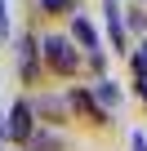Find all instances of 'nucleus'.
<instances>
[{"label": "nucleus", "mask_w": 147, "mask_h": 151, "mask_svg": "<svg viewBox=\"0 0 147 151\" xmlns=\"http://www.w3.org/2000/svg\"><path fill=\"white\" fill-rule=\"evenodd\" d=\"M45 62L54 67V71H62V76H71L80 67V58H76V49H71V40H62V36H49L45 40Z\"/></svg>", "instance_id": "1"}, {"label": "nucleus", "mask_w": 147, "mask_h": 151, "mask_svg": "<svg viewBox=\"0 0 147 151\" xmlns=\"http://www.w3.org/2000/svg\"><path fill=\"white\" fill-rule=\"evenodd\" d=\"M71 36H76V40H80V45L89 49V58H94V62L103 67V49H98V31H94V27H89L85 18H71Z\"/></svg>", "instance_id": "2"}, {"label": "nucleus", "mask_w": 147, "mask_h": 151, "mask_svg": "<svg viewBox=\"0 0 147 151\" xmlns=\"http://www.w3.org/2000/svg\"><path fill=\"white\" fill-rule=\"evenodd\" d=\"M9 138H18V142L31 138V107L27 102H14V111H9Z\"/></svg>", "instance_id": "3"}, {"label": "nucleus", "mask_w": 147, "mask_h": 151, "mask_svg": "<svg viewBox=\"0 0 147 151\" xmlns=\"http://www.w3.org/2000/svg\"><path fill=\"white\" fill-rule=\"evenodd\" d=\"M107 5V31H112V45L116 49H125V27H120V5L116 0H103Z\"/></svg>", "instance_id": "4"}, {"label": "nucleus", "mask_w": 147, "mask_h": 151, "mask_svg": "<svg viewBox=\"0 0 147 151\" xmlns=\"http://www.w3.org/2000/svg\"><path fill=\"white\" fill-rule=\"evenodd\" d=\"M71 102H76V107H80V111H89V116H94V120H103V111H98V102H94V98H89V93H71Z\"/></svg>", "instance_id": "5"}, {"label": "nucleus", "mask_w": 147, "mask_h": 151, "mask_svg": "<svg viewBox=\"0 0 147 151\" xmlns=\"http://www.w3.org/2000/svg\"><path fill=\"white\" fill-rule=\"evenodd\" d=\"M98 98H103L107 107H116V102H120V89H116L112 80H103V85H98Z\"/></svg>", "instance_id": "6"}, {"label": "nucleus", "mask_w": 147, "mask_h": 151, "mask_svg": "<svg viewBox=\"0 0 147 151\" xmlns=\"http://www.w3.org/2000/svg\"><path fill=\"white\" fill-rule=\"evenodd\" d=\"M31 67H36V45H31V40H22V71L31 76Z\"/></svg>", "instance_id": "7"}, {"label": "nucleus", "mask_w": 147, "mask_h": 151, "mask_svg": "<svg viewBox=\"0 0 147 151\" xmlns=\"http://www.w3.org/2000/svg\"><path fill=\"white\" fill-rule=\"evenodd\" d=\"M134 71H138V76H147V45L134 53Z\"/></svg>", "instance_id": "8"}, {"label": "nucleus", "mask_w": 147, "mask_h": 151, "mask_svg": "<svg viewBox=\"0 0 147 151\" xmlns=\"http://www.w3.org/2000/svg\"><path fill=\"white\" fill-rule=\"evenodd\" d=\"M40 5H45L49 14H62V9H71V0H40Z\"/></svg>", "instance_id": "9"}, {"label": "nucleus", "mask_w": 147, "mask_h": 151, "mask_svg": "<svg viewBox=\"0 0 147 151\" xmlns=\"http://www.w3.org/2000/svg\"><path fill=\"white\" fill-rule=\"evenodd\" d=\"M0 36H9V14H5V0H0Z\"/></svg>", "instance_id": "10"}, {"label": "nucleus", "mask_w": 147, "mask_h": 151, "mask_svg": "<svg viewBox=\"0 0 147 151\" xmlns=\"http://www.w3.org/2000/svg\"><path fill=\"white\" fill-rule=\"evenodd\" d=\"M134 151H147V138L143 133H134Z\"/></svg>", "instance_id": "11"}, {"label": "nucleus", "mask_w": 147, "mask_h": 151, "mask_svg": "<svg viewBox=\"0 0 147 151\" xmlns=\"http://www.w3.org/2000/svg\"><path fill=\"white\" fill-rule=\"evenodd\" d=\"M138 93H143V98H147V76H143V85H138Z\"/></svg>", "instance_id": "12"}, {"label": "nucleus", "mask_w": 147, "mask_h": 151, "mask_svg": "<svg viewBox=\"0 0 147 151\" xmlns=\"http://www.w3.org/2000/svg\"><path fill=\"white\" fill-rule=\"evenodd\" d=\"M0 142H5V124H0Z\"/></svg>", "instance_id": "13"}]
</instances>
